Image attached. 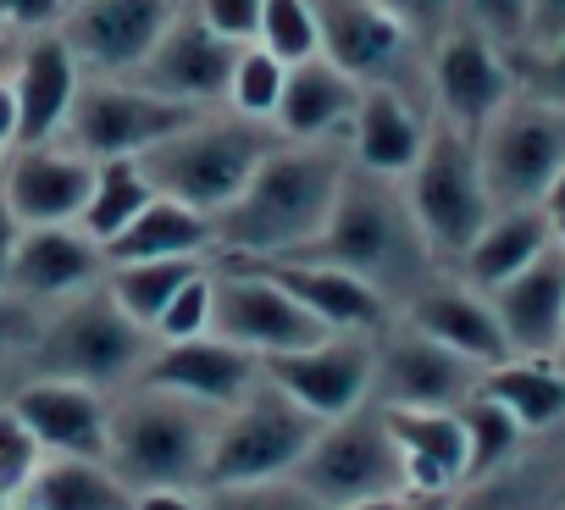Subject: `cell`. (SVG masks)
<instances>
[{"label":"cell","mask_w":565,"mask_h":510,"mask_svg":"<svg viewBox=\"0 0 565 510\" xmlns=\"http://www.w3.org/2000/svg\"><path fill=\"white\" fill-rule=\"evenodd\" d=\"M344 172H350L344 139H277L238 189V200L211 216L216 255H233V262L300 255L322 233Z\"/></svg>","instance_id":"1"},{"label":"cell","mask_w":565,"mask_h":510,"mask_svg":"<svg viewBox=\"0 0 565 510\" xmlns=\"http://www.w3.org/2000/svg\"><path fill=\"white\" fill-rule=\"evenodd\" d=\"M300 262H328V267H344V273L366 278L377 295L394 300V311L416 289H427L444 267L433 255V244H427V233L411 216L405 183L361 172V167L344 172L339 200H333L322 233L300 249Z\"/></svg>","instance_id":"2"},{"label":"cell","mask_w":565,"mask_h":510,"mask_svg":"<svg viewBox=\"0 0 565 510\" xmlns=\"http://www.w3.org/2000/svg\"><path fill=\"white\" fill-rule=\"evenodd\" d=\"M150 350H156V333L139 328L106 295V284H95L62 306H45L34 344L18 355V378H62V383L117 394L139 383Z\"/></svg>","instance_id":"3"},{"label":"cell","mask_w":565,"mask_h":510,"mask_svg":"<svg viewBox=\"0 0 565 510\" xmlns=\"http://www.w3.org/2000/svg\"><path fill=\"white\" fill-rule=\"evenodd\" d=\"M216 416L222 411H211L189 394L128 383L111 394L106 460L128 488H200Z\"/></svg>","instance_id":"4"},{"label":"cell","mask_w":565,"mask_h":510,"mask_svg":"<svg viewBox=\"0 0 565 510\" xmlns=\"http://www.w3.org/2000/svg\"><path fill=\"white\" fill-rule=\"evenodd\" d=\"M282 134L271 123H249L227 106L194 117L183 134L161 139L156 150L139 156L145 178L156 183V194H172L205 216L227 211L238 200V189L249 183V172L260 167V156L277 145Z\"/></svg>","instance_id":"5"},{"label":"cell","mask_w":565,"mask_h":510,"mask_svg":"<svg viewBox=\"0 0 565 510\" xmlns=\"http://www.w3.org/2000/svg\"><path fill=\"white\" fill-rule=\"evenodd\" d=\"M317 433H322V416H311L295 394H282L260 372V383L216 416L211 455H205V482L200 488L295 477L300 460H306V449L317 444Z\"/></svg>","instance_id":"6"},{"label":"cell","mask_w":565,"mask_h":510,"mask_svg":"<svg viewBox=\"0 0 565 510\" xmlns=\"http://www.w3.org/2000/svg\"><path fill=\"white\" fill-rule=\"evenodd\" d=\"M416 227L427 233L438 262H460L466 244L482 233V222L499 211L488 183H482V156H477V134H460L449 123L433 117V134L416 156V167L399 178Z\"/></svg>","instance_id":"7"},{"label":"cell","mask_w":565,"mask_h":510,"mask_svg":"<svg viewBox=\"0 0 565 510\" xmlns=\"http://www.w3.org/2000/svg\"><path fill=\"white\" fill-rule=\"evenodd\" d=\"M295 482L328 510V504H355V499H383V493H411L405 482V455L388 433V416L377 400L355 405L350 416L322 422L317 444L306 449Z\"/></svg>","instance_id":"8"},{"label":"cell","mask_w":565,"mask_h":510,"mask_svg":"<svg viewBox=\"0 0 565 510\" xmlns=\"http://www.w3.org/2000/svg\"><path fill=\"white\" fill-rule=\"evenodd\" d=\"M194 117H205V106L172 100V95H161V89H150L139 78H95V73H84L62 139L78 145L95 161H117V156L156 150L161 139L183 134Z\"/></svg>","instance_id":"9"},{"label":"cell","mask_w":565,"mask_h":510,"mask_svg":"<svg viewBox=\"0 0 565 510\" xmlns=\"http://www.w3.org/2000/svg\"><path fill=\"white\" fill-rule=\"evenodd\" d=\"M477 156L493 205H543L554 172L565 167V106L515 89L477 134Z\"/></svg>","instance_id":"10"},{"label":"cell","mask_w":565,"mask_h":510,"mask_svg":"<svg viewBox=\"0 0 565 510\" xmlns=\"http://www.w3.org/2000/svg\"><path fill=\"white\" fill-rule=\"evenodd\" d=\"M322 56L366 89H405L427 100V45L405 34L377 0H311Z\"/></svg>","instance_id":"11"},{"label":"cell","mask_w":565,"mask_h":510,"mask_svg":"<svg viewBox=\"0 0 565 510\" xmlns=\"http://www.w3.org/2000/svg\"><path fill=\"white\" fill-rule=\"evenodd\" d=\"M211 333L249 350V355H289L306 350L317 339H328V328L282 289L260 262H216V306H211Z\"/></svg>","instance_id":"12"},{"label":"cell","mask_w":565,"mask_h":510,"mask_svg":"<svg viewBox=\"0 0 565 510\" xmlns=\"http://www.w3.org/2000/svg\"><path fill=\"white\" fill-rule=\"evenodd\" d=\"M510 95H515L510 51L493 45L482 29H471L460 18L427 56V106H433V117L460 128V134H482Z\"/></svg>","instance_id":"13"},{"label":"cell","mask_w":565,"mask_h":510,"mask_svg":"<svg viewBox=\"0 0 565 510\" xmlns=\"http://www.w3.org/2000/svg\"><path fill=\"white\" fill-rule=\"evenodd\" d=\"M482 366L455 355L449 344L416 333L411 322H388L377 333V366H372V400L405 405V411H455L466 394H477Z\"/></svg>","instance_id":"14"},{"label":"cell","mask_w":565,"mask_h":510,"mask_svg":"<svg viewBox=\"0 0 565 510\" xmlns=\"http://www.w3.org/2000/svg\"><path fill=\"white\" fill-rule=\"evenodd\" d=\"M189 0H67L62 40L95 78H134Z\"/></svg>","instance_id":"15"},{"label":"cell","mask_w":565,"mask_h":510,"mask_svg":"<svg viewBox=\"0 0 565 510\" xmlns=\"http://www.w3.org/2000/svg\"><path fill=\"white\" fill-rule=\"evenodd\" d=\"M95 156H84L78 145L40 139V145H12L0 156V200L23 227H45V222H78L95 189Z\"/></svg>","instance_id":"16"},{"label":"cell","mask_w":565,"mask_h":510,"mask_svg":"<svg viewBox=\"0 0 565 510\" xmlns=\"http://www.w3.org/2000/svg\"><path fill=\"white\" fill-rule=\"evenodd\" d=\"M372 366H377V339L372 333H328V339H317L306 350L260 361V372L282 394H295L322 422L350 416L355 405L372 400Z\"/></svg>","instance_id":"17"},{"label":"cell","mask_w":565,"mask_h":510,"mask_svg":"<svg viewBox=\"0 0 565 510\" xmlns=\"http://www.w3.org/2000/svg\"><path fill=\"white\" fill-rule=\"evenodd\" d=\"M106 267H111L106 249L78 222H45V227H23L18 233L7 289L45 311V306H62V300L106 284Z\"/></svg>","instance_id":"18"},{"label":"cell","mask_w":565,"mask_h":510,"mask_svg":"<svg viewBox=\"0 0 565 510\" xmlns=\"http://www.w3.org/2000/svg\"><path fill=\"white\" fill-rule=\"evenodd\" d=\"M233 56H238V45H227L222 34H211V29L194 18V7H183V12L167 23V34L156 40V51L139 62L134 78L150 84V89H161V95H172V100H189V106L216 111V106L227 100Z\"/></svg>","instance_id":"19"},{"label":"cell","mask_w":565,"mask_h":510,"mask_svg":"<svg viewBox=\"0 0 565 510\" xmlns=\"http://www.w3.org/2000/svg\"><path fill=\"white\" fill-rule=\"evenodd\" d=\"M7 73H12V95H18V145L56 139L67 128L73 95L84 84V67H78L73 45L62 40V29L23 34Z\"/></svg>","instance_id":"20"},{"label":"cell","mask_w":565,"mask_h":510,"mask_svg":"<svg viewBox=\"0 0 565 510\" xmlns=\"http://www.w3.org/2000/svg\"><path fill=\"white\" fill-rule=\"evenodd\" d=\"M139 383L150 389H172V394H189L211 411H227L233 400H244L255 383H260V355L216 339V333H200V339H178V344H156Z\"/></svg>","instance_id":"21"},{"label":"cell","mask_w":565,"mask_h":510,"mask_svg":"<svg viewBox=\"0 0 565 510\" xmlns=\"http://www.w3.org/2000/svg\"><path fill=\"white\" fill-rule=\"evenodd\" d=\"M12 411L34 427V438L45 444V455H89V460H106L111 394L84 389V383H62V378H18Z\"/></svg>","instance_id":"22"},{"label":"cell","mask_w":565,"mask_h":510,"mask_svg":"<svg viewBox=\"0 0 565 510\" xmlns=\"http://www.w3.org/2000/svg\"><path fill=\"white\" fill-rule=\"evenodd\" d=\"M493 317L510 339V355H554L559 361V333H565V238H554L532 267L488 289Z\"/></svg>","instance_id":"23"},{"label":"cell","mask_w":565,"mask_h":510,"mask_svg":"<svg viewBox=\"0 0 565 510\" xmlns=\"http://www.w3.org/2000/svg\"><path fill=\"white\" fill-rule=\"evenodd\" d=\"M433 134V106L422 95H405V89H361V106L350 117V134H344V150H350V167L361 172H377V178H405L422 156Z\"/></svg>","instance_id":"24"},{"label":"cell","mask_w":565,"mask_h":510,"mask_svg":"<svg viewBox=\"0 0 565 510\" xmlns=\"http://www.w3.org/2000/svg\"><path fill=\"white\" fill-rule=\"evenodd\" d=\"M399 322H411L416 333L449 344L455 355L477 361L482 372L510 355V339H504V328H499V317H493V300H488L482 289H471L466 278H460V284L433 278L427 289H416V295L399 306Z\"/></svg>","instance_id":"25"},{"label":"cell","mask_w":565,"mask_h":510,"mask_svg":"<svg viewBox=\"0 0 565 510\" xmlns=\"http://www.w3.org/2000/svg\"><path fill=\"white\" fill-rule=\"evenodd\" d=\"M282 289H289L328 333H383L399 311L388 295H377L366 278L344 273V267H328V262H300V255H282V262H260Z\"/></svg>","instance_id":"26"},{"label":"cell","mask_w":565,"mask_h":510,"mask_svg":"<svg viewBox=\"0 0 565 510\" xmlns=\"http://www.w3.org/2000/svg\"><path fill=\"white\" fill-rule=\"evenodd\" d=\"M361 89L366 84H355L328 56L295 62L289 67V84H282V100L271 111V128L282 139H344L350 134V117L361 106Z\"/></svg>","instance_id":"27"},{"label":"cell","mask_w":565,"mask_h":510,"mask_svg":"<svg viewBox=\"0 0 565 510\" xmlns=\"http://www.w3.org/2000/svg\"><path fill=\"white\" fill-rule=\"evenodd\" d=\"M388 433L405 455V482L416 499H444L455 482H466V433L455 411H405L383 405Z\"/></svg>","instance_id":"28"},{"label":"cell","mask_w":565,"mask_h":510,"mask_svg":"<svg viewBox=\"0 0 565 510\" xmlns=\"http://www.w3.org/2000/svg\"><path fill=\"white\" fill-rule=\"evenodd\" d=\"M559 233H554V222L543 216V205H499L488 222H482V233L466 244V255H460V278L471 284V289H499L504 278H515L521 267H532L537 255L554 244Z\"/></svg>","instance_id":"29"},{"label":"cell","mask_w":565,"mask_h":510,"mask_svg":"<svg viewBox=\"0 0 565 510\" xmlns=\"http://www.w3.org/2000/svg\"><path fill=\"white\" fill-rule=\"evenodd\" d=\"M167 255H216V227L205 211L156 194L111 244H106V262H167Z\"/></svg>","instance_id":"30"},{"label":"cell","mask_w":565,"mask_h":510,"mask_svg":"<svg viewBox=\"0 0 565 510\" xmlns=\"http://www.w3.org/2000/svg\"><path fill=\"white\" fill-rule=\"evenodd\" d=\"M29 510H128L134 488L111 471V460L89 455H45L40 477L23 493Z\"/></svg>","instance_id":"31"},{"label":"cell","mask_w":565,"mask_h":510,"mask_svg":"<svg viewBox=\"0 0 565 510\" xmlns=\"http://www.w3.org/2000/svg\"><path fill=\"white\" fill-rule=\"evenodd\" d=\"M488 400H499L526 433L565 416V366L554 355H504L477 383Z\"/></svg>","instance_id":"32"},{"label":"cell","mask_w":565,"mask_h":510,"mask_svg":"<svg viewBox=\"0 0 565 510\" xmlns=\"http://www.w3.org/2000/svg\"><path fill=\"white\" fill-rule=\"evenodd\" d=\"M216 255H167V262H117L106 267V295L139 322V328H156V317L167 311V300L200 273L211 267Z\"/></svg>","instance_id":"33"},{"label":"cell","mask_w":565,"mask_h":510,"mask_svg":"<svg viewBox=\"0 0 565 510\" xmlns=\"http://www.w3.org/2000/svg\"><path fill=\"white\" fill-rule=\"evenodd\" d=\"M156 200V183L145 178V167H139V156H117V161H100L95 167V189H89V205H84V216H78V227L106 249L145 205Z\"/></svg>","instance_id":"34"},{"label":"cell","mask_w":565,"mask_h":510,"mask_svg":"<svg viewBox=\"0 0 565 510\" xmlns=\"http://www.w3.org/2000/svg\"><path fill=\"white\" fill-rule=\"evenodd\" d=\"M455 416H460V433H466V482H477V477L499 471V466L515 455L521 433H526V427H521L499 400H488L482 389H477V394H466V400L455 405Z\"/></svg>","instance_id":"35"},{"label":"cell","mask_w":565,"mask_h":510,"mask_svg":"<svg viewBox=\"0 0 565 510\" xmlns=\"http://www.w3.org/2000/svg\"><path fill=\"white\" fill-rule=\"evenodd\" d=\"M282 84H289V62H277L266 45H238L233 56V78H227V111L249 117V123H271Z\"/></svg>","instance_id":"36"},{"label":"cell","mask_w":565,"mask_h":510,"mask_svg":"<svg viewBox=\"0 0 565 510\" xmlns=\"http://www.w3.org/2000/svg\"><path fill=\"white\" fill-rule=\"evenodd\" d=\"M255 45H266L277 62H311L322 56V34H317V7L311 0H260V29Z\"/></svg>","instance_id":"37"},{"label":"cell","mask_w":565,"mask_h":510,"mask_svg":"<svg viewBox=\"0 0 565 510\" xmlns=\"http://www.w3.org/2000/svg\"><path fill=\"white\" fill-rule=\"evenodd\" d=\"M40 466H45V444L34 438V427L7 400V405H0V510L23 504V493L40 477Z\"/></svg>","instance_id":"38"},{"label":"cell","mask_w":565,"mask_h":510,"mask_svg":"<svg viewBox=\"0 0 565 510\" xmlns=\"http://www.w3.org/2000/svg\"><path fill=\"white\" fill-rule=\"evenodd\" d=\"M211 306H216V262L211 267H200L172 300H167V311L156 317V344H178V339H200V333H211Z\"/></svg>","instance_id":"39"},{"label":"cell","mask_w":565,"mask_h":510,"mask_svg":"<svg viewBox=\"0 0 565 510\" xmlns=\"http://www.w3.org/2000/svg\"><path fill=\"white\" fill-rule=\"evenodd\" d=\"M205 510H322L295 477H266V482H222L200 488Z\"/></svg>","instance_id":"40"},{"label":"cell","mask_w":565,"mask_h":510,"mask_svg":"<svg viewBox=\"0 0 565 510\" xmlns=\"http://www.w3.org/2000/svg\"><path fill=\"white\" fill-rule=\"evenodd\" d=\"M515 89L521 95H537L548 106H565V40L554 45H537V51H515Z\"/></svg>","instance_id":"41"},{"label":"cell","mask_w":565,"mask_h":510,"mask_svg":"<svg viewBox=\"0 0 565 510\" xmlns=\"http://www.w3.org/2000/svg\"><path fill=\"white\" fill-rule=\"evenodd\" d=\"M526 7L532 0H460V18L515 56L526 45Z\"/></svg>","instance_id":"42"},{"label":"cell","mask_w":565,"mask_h":510,"mask_svg":"<svg viewBox=\"0 0 565 510\" xmlns=\"http://www.w3.org/2000/svg\"><path fill=\"white\" fill-rule=\"evenodd\" d=\"M377 7H383L405 34H416L427 51L460 23V0H377Z\"/></svg>","instance_id":"43"},{"label":"cell","mask_w":565,"mask_h":510,"mask_svg":"<svg viewBox=\"0 0 565 510\" xmlns=\"http://www.w3.org/2000/svg\"><path fill=\"white\" fill-rule=\"evenodd\" d=\"M194 18L222 34L227 45H255V29H260V0H189Z\"/></svg>","instance_id":"44"},{"label":"cell","mask_w":565,"mask_h":510,"mask_svg":"<svg viewBox=\"0 0 565 510\" xmlns=\"http://www.w3.org/2000/svg\"><path fill=\"white\" fill-rule=\"evenodd\" d=\"M40 306H29L23 295H12V289H0V366H12L18 372V355L34 344V333H40Z\"/></svg>","instance_id":"45"},{"label":"cell","mask_w":565,"mask_h":510,"mask_svg":"<svg viewBox=\"0 0 565 510\" xmlns=\"http://www.w3.org/2000/svg\"><path fill=\"white\" fill-rule=\"evenodd\" d=\"M62 12H67V0H0V34L23 40V34L56 29Z\"/></svg>","instance_id":"46"},{"label":"cell","mask_w":565,"mask_h":510,"mask_svg":"<svg viewBox=\"0 0 565 510\" xmlns=\"http://www.w3.org/2000/svg\"><path fill=\"white\" fill-rule=\"evenodd\" d=\"M565 40V0H532L526 7V45L521 51H537V45H554Z\"/></svg>","instance_id":"47"},{"label":"cell","mask_w":565,"mask_h":510,"mask_svg":"<svg viewBox=\"0 0 565 510\" xmlns=\"http://www.w3.org/2000/svg\"><path fill=\"white\" fill-rule=\"evenodd\" d=\"M128 510H205L200 488H134Z\"/></svg>","instance_id":"48"},{"label":"cell","mask_w":565,"mask_h":510,"mask_svg":"<svg viewBox=\"0 0 565 510\" xmlns=\"http://www.w3.org/2000/svg\"><path fill=\"white\" fill-rule=\"evenodd\" d=\"M18 145V95H12V73L0 67V156Z\"/></svg>","instance_id":"49"},{"label":"cell","mask_w":565,"mask_h":510,"mask_svg":"<svg viewBox=\"0 0 565 510\" xmlns=\"http://www.w3.org/2000/svg\"><path fill=\"white\" fill-rule=\"evenodd\" d=\"M18 233H23V222L7 211V200H0V289H7V273H12V249H18Z\"/></svg>","instance_id":"50"},{"label":"cell","mask_w":565,"mask_h":510,"mask_svg":"<svg viewBox=\"0 0 565 510\" xmlns=\"http://www.w3.org/2000/svg\"><path fill=\"white\" fill-rule=\"evenodd\" d=\"M433 499L416 493H383V499H355V504H328V510H427Z\"/></svg>","instance_id":"51"},{"label":"cell","mask_w":565,"mask_h":510,"mask_svg":"<svg viewBox=\"0 0 565 510\" xmlns=\"http://www.w3.org/2000/svg\"><path fill=\"white\" fill-rule=\"evenodd\" d=\"M543 216H548L554 233L565 238V167L554 172V183H548V194H543Z\"/></svg>","instance_id":"52"},{"label":"cell","mask_w":565,"mask_h":510,"mask_svg":"<svg viewBox=\"0 0 565 510\" xmlns=\"http://www.w3.org/2000/svg\"><path fill=\"white\" fill-rule=\"evenodd\" d=\"M438 510H493V493H471L460 504H438Z\"/></svg>","instance_id":"53"},{"label":"cell","mask_w":565,"mask_h":510,"mask_svg":"<svg viewBox=\"0 0 565 510\" xmlns=\"http://www.w3.org/2000/svg\"><path fill=\"white\" fill-rule=\"evenodd\" d=\"M12 389H18V372H12V366H0V405L12 400Z\"/></svg>","instance_id":"54"},{"label":"cell","mask_w":565,"mask_h":510,"mask_svg":"<svg viewBox=\"0 0 565 510\" xmlns=\"http://www.w3.org/2000/svg\"><path fill=\"white\" fill-rule=\"evenodd\" d=\"M12 51H18V40H7V34H0V67H12Z\"/></svg>","instance_id":"55"},{"label":"cell","mask_w":565,"mask_h":510,"mask_svg":"<svg viewBox=\"0 0 565 510\" xmlns=\"http://www.w3.org/2000/svg\"><path fill=\"white\" fill-rule=\"evenodd\" d=\"M559 361H565V333H559Z\"/></svg>","instance_id":"56"},{"label":"cell","mask_w":565,"mask_h":510,"mask_svg":"<svg viewBox=\"0 0 565 510\" xmlns=\"http://www.w3.org/2000/svg\"><path fill=\"white\" fill-rule=\"evenodd\" d=\"M438 504H444V499H433V504H427V510H438Z\"/></svg>","instance_id":"57"},{"label":"cell","mask_w":565,"mask_h":510,"mask_svg":"<svg viewBox=\"0 0 565 510\" xmlns=\"http://www.w3.org/2000/svg\"><path fill=\"white\" fill-rule=\"evenodd\" d=\"M12 510H29V504H12Z\"/></svg>","instance_id":"58"}]
</instances>
